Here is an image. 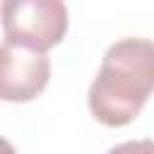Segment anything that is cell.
<instances>
[{
    "instance_id": "277c9868",
    "label": "cell",
    "mask_w": 154,
    "mask_h": 154,
    "mask_svg": "<svg viewBox=\"0 0 154 154\" xmlns=\"http://www.w3.org/2000/svg\"><path fill=\"white\" fill-rule=\"evenodd\" d=\"M106 154H154V140H130L111 147Z\"/></svg>"
},
{
    "instance_id": "7a4b0ae2",
    "label": "cell",
    "mask_w": 154,
    "mask_h": 154,
    "mask_svg": "<svg viewBox=\"0 0 154 154\" xmlns=\"http://www.w3.org/2000/svg\"><path fill=\"white\" fill-rule=\"evenodd\" d=\"M67 7L63 0H2L5 41L48 53L67 34Z\"/></svg>"
},
{
    "instance_id": "3957f363",
    "label": "cell",
    "mask_w": 154,
    "mask_h": 154,
    "mask_svg": "<svg viewBox=\"0 0 154 154\" xmlns=\"http://www.w3.org/2000/svg\"><path fill=\"white\" fill-rule=\"evenodd\" d=\"M0 96L10 103L36 99L51 79V60L43 51L2 41L0 48Z\"/></svg>"
},
{
    "instance_id": "6da1fadb",
    "label": "cell",
    "mask_w": 154,
    "mask_h": 154,
    "mask_svg": "<svg viewBox=\"0 0 154 154\" xmlns=\"http://www.w3.org/2000/svg\"><path fill=\"white\" fill-rule=\"evenodd\" d=\"M154 91V41L128 36L111 43L89 87L91 116L106 128L132 123Z\"/></svg>"
}]
</instances>
